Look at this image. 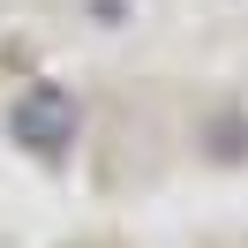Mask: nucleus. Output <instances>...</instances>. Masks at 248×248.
I'll use <instances>...</instances> for the list:
<instances>
[{"mask_svg": "<svg viewBox=\"0 0 248 248\" xmlns=\"http://www.w3.org/2000/svg\"><path fill=\"white\" fill-rule=\"evenodd\" d=\"M8 136H16V143H31L38 158L68 151V143H76V106H68V91L38 83L31 98H16V113H8Z\"/></svg>", "mask_w": 248, "mask_h": 248, "instance_id": "obj_1", "label": "nucleus"}]
</instances>
